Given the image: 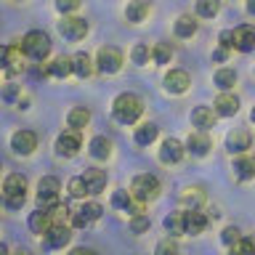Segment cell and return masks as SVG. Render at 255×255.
I'll list each match as a JSON object with an SVG mask.
<instances>
[{
  "label": "cell",
  "mask_w": 255,
  "mask_h": 255,
  "mask_svg": "<svg viewBox=\"0 0 255 255\" xmlns=\"http://www.w3.org/2000/svg\"><path fill=\"white\" fill-rule=\"evenodd\" d=\"M112 115L120 125H133L143 115V101L135 93H120L112 104Z\"/></svg>",
  "instance_id": "obj_1"
},
{
  "label": "cell",
  "mask_w": 255,
  "mask_h": 255,
  "mask_svg": "<svg viewBox=\"0 0 255 255\" xmlns=\"http://www.w3.org/2000/svg\"><path fill=\"white\" fill-rule=\"evenodd\" d=\"M3 202L8 210H19L27 202V178L21 173H11L3 181Z\"/></svg>",
  "instance_id": "obj_2"
},
{
  "label": "cell",
  "mask_w": 255,
  "mask_h": 255,
  "mask_svg": "<svg viewBox=\"0 0 255 255\" xmlns=\"http://www.w3.org/2000/svg\"><path fill=\"white\" fill-rule=\"evenodd\" d=\"M19 48H21V53L29 56L32 61H43L45 56L51 53V37H48L45 32H40V29H32L21 37Z\"/></svg>",
  "instance_id": "obj_3"
},
{
  "label": "cell",
  "mask_w": 255,
  "mask_h": 255,
  "mask_svg": "<svg viewBox=\"0 0 255 255\" xmlns=\"http://www.w3.org/2000/svg\"><path fill=\"white\" fill-rule=\"evenodd\" d=\"M130 197L143 202V205L151 202V199H157L159 197V178L157 175H149V173L135 175L133 183H130Z\"/></svg>",
  "instance_id": "obj_4"
},
{
  "label": "cell",
  "mask_w": 255,
  "mask_h": 255,
  "mask_svg": "<svg viewBox=\"0 0 255 255\" xmlns=\"http://www.w3.org/2000/svg\"><path fill=\"white\" fill-rule=\"evenodd\" d=\"M96 69L104 72V75H117L123 69V53L112 45L99 48V53H96Z\"/></svg>",
  "instance_id": "obj_5"
},
{
  "label": "cell",
  "mask_w": 255,
  "mask_h": 255,
  "mask_svg": "<svg viewBox=\"0 0 255 255\" xmlns=\"http://www.w3.org/2000/svg\"><path fill=\"white\" fill-rule=\"evenodd\" d=\"M59 32H61V37L77 43V40H83L88 35V21L80 19V16H64L59 21Z\"/></svg>",
  "instance_id": "obj_6"
},
{
  "label": "cell",
  "mask_w": 255,
  "mask_h": 255,
  "mask_svg": "<svg viewBox=\"0 0 255 255\" xmlns=\"http://www.w3.org/2000/svg\"><path fill=\"white\" fill-rule=\"evenodd\" d=\"M72 239V231L69 226H64V223H51V229L43 234V245L48 250H61V247H67Z\"/></svg>",
  "instance_id": "obj_7"
},
{
  "label": "cell",
  "mask_w": 255,
  "mask_h": 255,
  "mask_svg": "<svg viewBox=\"0 0 255 255\" xmlns=\"http://www.w3.org/2000/svg\"><path fill=\"white\" fill-rule=\"evenodd\" d=\"M59 191H61L59 178H53V175L40 178V183H37V202H40V207H51L56 202V197H59Z\"/></svg>",
  "instance_id": "obj_8"
},
{
  "label": "cell",
  "mask_w": 255,
  "mask_h": 255,
  "mask_svg": "<svg viewBox=\"0 0 255 255\" xmlns=\"http://www.w3.org/2000/svg\"><path fill=\"white\" fill-rule=\"evenodd\" d=\"M11 149H13V154L29 157L32 151L37 149V135L32 133V130H16L11 135Z\"/></svg>",
  "instance_id": "obj_9"
},
{
  "label": "cell",
  "mask_w": 255,
  "mask_h": 255,
  "mask_svg": "<svg viewBox=\"0 0 255 255\" xmlns=\"http://www.w3.org/2000/svg\"><path fill=\"white\" fill-rule=\"evenodd\" d=\"M189 85H191V77H189V72H183V69H170L165 75V91L167 93L181 96V93L189 91Z\"/></svg>",
  "instance_id": "obj_10"
},
{
  "label": "cell",
  "mask_w": 255,
  "mask_h": 255,
  "mask_svg": "<svg viewBox=\"0 0 255 255\" xmlns=\"http://www.w3.org/2000/svg\"><path fill=\"white\" fill-rule=\"evenodd\" d=\"M0 69L8 75L21 69V48L19 45H0Z\"/></svg>",
  "instance_id": "obj_11"
},
{
  "label": "cell",
  "mask_w": 255,
  "mask_h": 255,
  "mask_svg": "<svg viewBox=\"0 0 255 255\" xmlns=\"http://www.w3.org/2000/svg\"><path fill=\"white\" fill-rule=\"evenodd\" d=\"M183 154H186V149H183V143H181L178 138H165V141H162V149H159V159H162L165 165L181 162Z\"/></svg>",
  "instance_id": "obj_12"
},
{
  "label": "cell",
  "mask_w": 255,
  "mask_h": 255,
  "mask_svg": "<svg viewBox=\"0 0 255 255\" xmlns=\"http://www.w3.org/2000/svg\"><path fill=\"white\" fill-rule=\"evenodd\" d=\"M234 48L242 53L255 51V27L253 24H242V27L234 29Z\"/></svg>",
  "instance_id": "obj_13"
},
{
  "label": "cell",
  "mask_w": 255,
  "mask_h": 255,
  "mask_svg": "<svg viewBox=\"0 0 255 255\" xmlns=\"http://www.w3.org/2000/svg\"><path fill=\"white\" fill-rule=\"evenodd\" d=\"M210 149H213V141H210V135H207L205 130H197V133H191V135H189L186 151H189L191 157H205Z\"/></svg>",
  "instance_id": "obj_14"
},
{
  "label": "cell",
  "mask_w": 255,
  "mask_h": 255,
  "mask_svg": "<svg viewBox=\"0 0 255 255\" xmlns=\"http://www.w3.org/2000/svg\"><path fill=\"white\" fill-rule=\"evenodd\" d=\"M88 189V194H101L104 189H107V173L99 170V167H88V170L80 175Z\"/></svg>",
  "instance_id": "obj_15"
},
{
  "label": "cell",
  "mask_w": 255,
  "mask_h": 255,
  "mask_svg": "<svg viewBox=\"0 0 255 255\" xmlns=\"http://www.w3.org/2000/svg\"><path fill=\"white\" fill-rule=\"evenodd\" d=\"M56 151L61 157H72L80 151V130H67L56 138Z\"/></svg>",
  "instance_id": "obj_16"
},
{
  "label": "cell",
  "mask_w": 255,
  "mask_h": 255,
  "mask_svg": "<svg viewBox=\"0 0 255 255\" xmlns=\"http://www.w3.org/2000/svg\"><path fill=\"white\" fill-rule=\"evenodd\" d=\"M207 229V215L199 210L183 213V234H202Z\"/></svg>",
  "instance_id": "obj_17"
},
{
  "label": "cell",
  "mask_w": 255,
  "mask_h": 255,
  "mask_svg": "<svg viewBox=\"0 0 255 255\" xmlns=\"http://www.w3.org/2000/svg\"><path fill=\"white\" fill-rule=\"evenodd\" d=\"M205 191L199 189V186H189L186 191L181 194V205H183V210L191 213V210H202V205H205Z\"/></svg>",
  "instance_id": "obj_18"
},
{
  "label": "cell",
  "mask_w": 255,
  "mask_h": 255,
  "mask_svg": "<svg viewBox=\"0 0 255 255\" xmlns=\"http://www.w3.org/2000/svg\"><path fill=\"white\" fill-rule=\"evenodd\" d=\"M213 112H215V115H221V117H231V115H237V112H239V101H237V96H231V93H221L218 99H215V104H213Z\"/></svg>",
  "instance_id": "obj_19"
},
{
  "label": "cell",
  "mask_w": 255,
  "mask_h": 255,
  "mask_svg": "<svg viewBox=\"0 0 255 255\" xmlns=\"http://www.w3.org/2000/svg\"><path fill=\"white\" fill-rule=\"evenodd\" d=\"M250 141H253V135L247 130H234V133H229L226 146H229L231 154H242V151L250 149Z\"/></svg>",
  "instance_id": "obj_20"
},
{
  "label": "cell",
  "mask_w": 255,
  "mask_h": 255,
  "mask_svg": "<svg viewBox=\"0 0 255 255\" xmlns=\"http://www.w3.org/2000/svg\"><path fill=\"white\" fill-rule=\"evenodd\" d=\"M88 151H91L93 159H109L112 157V141L107 135H93L91 143H88Z\"/></svg>",
  "instance_id": "obj_21"
},
{
  "label": "cell",
  "mask_w": 255,
  "mask_h": 255,
  "mask_svg": "<svg viewBox=\"0 0 255 255\" xmlns=\"http://www.w3.org/2000/svg\"><path fill=\"white\" fill-rule=\"evenodd\" d=\"M215 120H218V115H215L210 107H197L194 112H191V123H194V128H199V130L213 128Z\"/></svg>",
  "instance_id": "obj_22"
},
{
  "label": "cell",
  "mask_w": 255,
  "mask_h": 255,
  "mask_svg": "<svg viewBox=\"0 0 255 255\" xmlns=\"http://www.w3.org/2000/svg\"><path fill=\"white\" fill-rule=\"evenodd\" d=\"M231 170H234V175L239 181H250V178H255V159L253 157H237Z\"/></svg>",
  "instance_id": "obj_23"
},
{
  "label": "cell",
  "mask_w": 255,
  "mask_h": 255,
  "mask_svg": "<svg viewBox=\"0 0 255 255\" xmlns=\"http://www.w3.org/2000/svg\"><path fill=\"white\" fill-rule=\"evenodd\" d=\"M72 75H77V77H91L93 75V61H91V56L88 53H75L72 56Z\"/></svg>",
  "instance_id": "obj_24"
},
{
  "label": "cell",
  "mask_w": 255,
  "mask_h": 255,
  "mask_svg": "<svg viewBox=\"0 0 255 255\" xmlns=\"http://www.w3.org/2000/svg\"><path fill=\"white\" fill-rule=\"evenodd\" d=\"M45 75H51L56 80H64L72 75V59H67V56H59V59H53L51 64H48Z\"/></svg>",
  "instance_id": "obj_25"
},
{
  "label": "cell",
  "mask_w": 255,
  "mask_h": 255,
  "mask_svg": "<svg viewBox=\"0 0 255 255\" xmlns=\"http://www.w3.org/2000/svg\"><path fill=\"white\" fill-rule=\"evenodd\" d=\"M29 229H32V234H45L51 229V215H48L45 207H40V210L29 215Z\"/></svg>",
  "instance_id": "obj_26"
},
{
  "label": "cell",
  "mask_w": 255,
  "mask_h": 255,
  "mask_svg": "<svg viewBox=\"0 0 255 255\" xmlns=\"http://www.w3.org/2000/svg\"><path fill=\"white\" fill-rule=\"evenodd\" d=\"M146 16H149V3L146 0H133V3L125 8V19L130 24H138V21L146 19Z\"/></svg>",
  "instance_id": "obj_27"
},
{
  "label": "cell",
  "mask_w": 255,
  "mask_h": 255,
  "mask_svg": "<svg viewBox=\"0 0 255 255\" xmlns=\"http://www.w3.org/2000/svg\"><path fill=\"white\" fill-rule=\"evenodd\" d=\"M157 135H159V128L154 123H143L141 128H135V143L138 146H149L151 141H157Z\"/></svg>",
  "instance_id": "obj_28"
},
{
  "label": "cell",
  "mask_w": 255,
  "mask_h": 255,
  "mask_svg": "<svg viewBox=\"0 0 255 255\" xmlns=\"http://www.w3.org/2000/svg\"><path fill=\"white\" fill-rule=\"evenodd\" d=\"M67 123L72 130H83V128L91 123V112H88L85 107H75V109H69V115H67Z\"/></svg>",
  "instance_id": "obj_29"
},
{
  "label": "cell",
  "mask_w": 255,
  "mask_h": 255,
  "mask_svg": "<svg viewBox=\"0 0 255 255\" xmlns=\"http://www.w3.org/2000/svg\"><path fill=\"white\" fill-rule=\"evenodd\" d=\"M197 32V21H194V16H178V19H175V35L178 37H191Z\"/></svg>",
  "instance_id": "obj_30"
},
{
  "label": "cell",
  "mask_w": 255,
  "mask_h": 255,
  "mask_svg": "<svg viewBox=\"0 0 255 255\" xmlns=\"http://www.w3.org/2000/svg\"><path fill=\"white\" fill-rule=\"evenodd\" d=\"M215 85H218L221 91H229V88H234V85H237V72L229 69V67L218 69V72H215Z\"/></svg>",
  "instance_id": "obj_31"
},
{
  "label": "cell",
  "mask_w": 255,
  "mask_h": 255,
  "mask_svg": "<svg viewBox=\"0 0 255 255\" xmlns=\"http://www.w3.org/2000/svg\"><path fill=\"white\" fill-rule=\"evenodd\" d=\"M229 255H255V239L239 237L237 242L229 247Z\"/></svg>",
  "instance_id": "obj_32"
},
{
  "label": "cell",
  "mask_w": 255,
  "mask_h": 255,
  "mask_svg": "<svg viewBox=\"0 0 255 255\" xmlns=\"http://www.w3.org/2000/svg\"><path fill=\"white\" fill-rule=\"evenodd\" d=\"M165 229H167V234H170L173 239L175 237H181L183 234V213H170L165 218Z\"/></svg>",
  "instance_id": "obj_33"
},
{
  "label": "cell",
  "mask_w": 255,
  "mask_h": 255,
  "mask_svg": "<svg viewBox=\"0 0 255 255\" xmlns=\"http://www.w3.org/2000/svg\"><path fill=\"white\" fill-rule=\"evenodd\" d=\"M218 8H221L218 0H197V16H202V19H213L218 13Z\"/></svg>",
  "instance_id": "obj_34"
},
{
  "label": "cell",
  "mask_w": 255,
  "mask_h": 255,
  "mask_svg": "<svg viewBox=\"0 0 255 255\" xmlns=\"http://www.w3.org/2000/svg\"><path fill=\"white\" fill-rule=\"evenodd\" d=\"M151 59H154V64H170V59H173V48L165 45V43L154 45V48H151Z\"/></svg>",
  "instance_id": "obj_35"
},
{
  "label": "cell",
  "mask_w": 255,
  "mask_h": 255,
  "mask_svg": "<svg viewBox=\"0 0 255 255\" xmlns=\"http://www.w3.org/2000/svg\"><path fill=\"white\" fill-rule=\"evenodd\" d=\"M154 255H178V242H175L173 237L159 239L157 247H154Z\"/></svg>",
  "instance_id": "obj_36"
},
{
  "label": "cell",
  "mask_w": 255,
  "mask_h": 255,
  "mask_svg": "<svg viewBox=\"0 0 255 255\" xmlns=\"http://www.w3.org/2000/svg\"><path fill=\"white\" fill-rule=\"evenodd\" d=\"M48 215H51V223H64L69 218V207L67 205H59V202H53L51 207H45Z\"/></svg>",
  "instance_id": "obj_37"
},
{
  "label": "cell",
  "mask_w": 255,
  "mask_h": 255,
  "mask_svg": "<svg viewBox=\"0 0 255 255\" xmlns=\"http://www.w3.org/2000/svg\"><path fill=\"white\" fill-rule=\"evenodd\" d=\"M149 56H151V51H149V45L146 43H138L130 51V59H133V64H138V67H143V64H149Z\"/></svg>",
  "instance_id": "obj_38"
},
{
  "label": "cell",
  "mask_w": 255,
  "mask_h": 255,
  "mask_svg": "<svg viewBox=\"0 0 255 255\" xmlns=\"http://www.w3.org/2000/svg\"><path fill=\"white\" fill-rule=\"evenodd\" d=\"M149 226H151V221H149L146 213H138V215L130 218V231L133 234H143V231H149Z\"/></svg>",
  "instance_id": "obj_39"
},
{
  "label": "cell",
  "mask_w": 255,
  "mask_h": 255,
  "mask_svg": "<svg viewBox=\"0 0 255 255\" xmlns=\"http://www.w3.org/2000/svg\"><path fill=\"white\" fill-rule=\"evenodd\" d=\"M77 210H80V213H83V215H85V218H88V221H91V223H93V221H99V218H101V213H104V207H101L99 202H85L83 207H77Z\"/></svg>",
  "instance_id": "obj_40"
},
{
  "label": "cell",
  "mask_w": 255,
  "mask_h": 255,
  "mask_svg": "<svg viewBox=\"0 0 255 255\" xmlns=\"http://www.w3.org/2000/svg\"><path fill=\"white\" fill-rule=\"evenodd\" d=\"M19 96H21V88L16 85V83H5L3 88H0V99L8 101V104H11V101H19Z\"/></svg>",
  "instance_id": "obj_41"
},
{
  "label": "cell",
  "mask_w": 255,
  "mask_h": 255,
  "mask_svg": "<svg viewBox=\"0 0 255 255\" xmlns=\"http://www.w3.org/2000/svg\"><path fill=\"white\" fill-rule=\"evenodd\" d=\"M69 194L75 197V199H83L85 194H88V189H85V183H83V178H69Z\"/></svg>",
  "instance_id": "obj_42"
},
{
  "label": "cell",
  "mask_w": 255,
  "mask_h": 255,
  "mask_svg": "<svg viewBox=\"0 0 255 255\" xmlns=\"http://www.w3.org/2000/svg\"><path fill=\"white\" fill-rule=\"evenodd\" d=\"M239 237H242V234H239V229H237V226H226V229H223V234H221V242L231 247Z\"/></svg>",
  "instance_id": "obj_43"
},
{
  "label": "cell",
  "mask_w": 255,
  "mask_h": 255,
  "mask_svg": "<svg viewBox=\"0 0 255 255\" xmlns=\"http://www.w3.org/2000/svg\"><path fill=\"white\" fill-rule=\"evenodd\" d=\"M56 8L67 16V13H72V11H77V8H80V0H56Z\"/></svg>",
  "instance_id": "obj_44"
},
{
  "label": "cell",
  "mask_w": 255,
  "mask_h": 255,
  "mask_svg": "<svg viewBox=\"0 0 255 255\" xmlns=\"http://www.w3.org/2000/svg\"><path fill=\"white\" fill-rule=\"evenodd\" d=\"M218 40H221V48H226V51L234 48V29H223Z\"/></svg>",
  "instance_id": "obj_45"
},
{
  "label": "cell",
  "mask_w": 255,
  "mask_h": 255,
  "mask_svg": "<svg viewBox=\"0 0 255 255\" xmlns=\"http://www.w3.org/2000/svg\"><path fill=\"white\" fill-rule=\"evenodd\" d=\"M69 218H72V226H75V229H85L88 223H91V221H88V218H85V215L80 213V210H75V213H69Z\"/></svg>",
  "instance_id": "obj_46"
},
{
  "label": "cell",
  "mask_w": 255,
  "mask_h": 255,
  "mask_svg": "<svg viewBox=\"0 0 255 255\" xmlns=\"http://www.w3.org/2000/svg\"><path fill=\"white\" fill-rule=\"evenodd\" d=\"M69 255H96V250H88V247H77V250H72Z\"/></svg>",
  "instance_id": "obj_47"
},
{
  "label": "cell",
  "mask_w": 255,
  "mask_h": 255,
  "mask_svg": "<svg viewBox=\"0 0 255 255\" xmlns=\"http://www.w3.org/2000/svg\"><path fill=\"white\" fill-rule=\"evenodd\" d=\"M226 53H229L226 48H218V51L213 53V59H215V61H223V59H226Z\"/></svg>",
  "instance_id": "obj_48"
},
{
  "label": "cell",
  "mask_w": 255,
  "mask_h": 255,
  "mask_svg": "<svg viewBox=\"0 0 255 255\" xmlns=\"http://www.w3.org/2000/svg\"><path fill=\"white\" fill-rule=\"evenodd\" d=\"M247 11H250L255 16V0H247Z\"/></svg>",
  "instance_id": "obj_49"
},
{
  "label": "cell",
  "mask_w": 255,
  "mask_h": 255,
  "mask_svg": "<svg viewBox=\"0 0 255 255\" xmlns=\"http://www.w3.org/2000/svg\"><path fill=\"white\" fill-rule=\"evenodd\" d=\"M0 255H11V253H8V247H5L3 242H0Z\"/></svg>",
  "instance_id": "obj_50"
},
{
  "label": "cell",
  "mask_w": 255,
  "mask_h": 255,
  "mask_svg": "<svg viewBox=\"0 0 255 255\" xmlns=\"http://www.w3.org/2000/svg\"><path fill=\"white\" fill-rule=\"evenodd\" d=\"M11 255H32L29 250H16V253H11Z\"/></svg>",
  "instance_id": "obj_51"
},
{
  "label": "cell",
  "mask_w": 255,
  "mask_h": 255,
  "mask_svg": "<svg viewBox=\"0 0 255 255\" xmlns=\"http://www.w3.org/2000/svg\"><path fill=\"white\" fill-rule=\"evenodd\" d=\"M250 120H253V123H255V107H253V112H250Z\"/></svg>",
  "instance_id": "obj_52"
}]
</instances>
